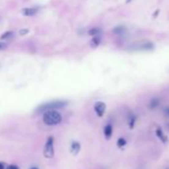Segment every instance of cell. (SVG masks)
<instances>
[{
	"label": "cell",
	"mask_w": 169,
	"mask_h": 169,
	"mask_svg": "<svg viewBox=\"0 0 169 169\" xmlns=\"http://www.w3.org/2000/svg\"><path fill=\"white\" fill-rule=\"evenodd\" d=\"M0 169H7V164H5L4 162H0Z\"/></svg>",
	"instance_id": "ffe728a7"
},
{
	"label": "cell",
	"mask_w": 169,
	"mask_h": 169,
	"mask_svg": "<svg viewBox=\"0 0 169 169\" xmlns=\"http://www.w3.org/2000/svg\"><path fill=\"white\" fill-rule=\"evenodd\" d=\"M112 133H113L112 124H107V126L105 127V129H103V135H105V137H106L107 139H109L111 136H112Z\"/></svg>",
	"instance_id": "52a82bcc"
},
{
	"label": "cell",
	"mask_w": 169,
	"mask_h": 169,
	"mask_svg": "<svg viewBox=\"0 0 169 169\" xmlns=\"http://www.w3.org/2000/svg\"><path fill=\"white\" fill-rule=\"evenodd\" d=\"M62 121L61 114L56 111H47L43 115V122L46 126H58Z\"/></svg>",
	"instance_id": "6da1fadb"
},
{
	"label": "cell",
	"mask_w": 169,
	"mask_h": 169,
	"mask_svg": "<svg viewBox=\"0 0 169 169\" xmlns=\"http://www.w3.org/2000/svg\"><path fill=\"white\" fill-rule=\"evenodd\" d=\"M153 44L152 43H136L135 45L129 47V50L132 51H150L153 50Z\"/></svg>",
	"instance_id": "277c9868"
},
{
	"label": "cell",
	"mask_w": 169,
	"mask_h": 169,
	"mask_svg": "<svg viewBox=\"0 0 169 169\" xmlns=\"http://www.w3.org/2000/svg\"><path fill=\"white\" fill-rule=\"evenodd\" d=\"M91 44H92V46L93 47H97L100 44V36H98V37H93V39H92V42H91Z\"/></svg>",
	"instance_id": "4fadbf2b"
},
{
	"label": "cell",
	"mask_w": 169,
	"mask_h": 169,
	"mask_svg": "<svg viewBox=\"0 0 169 169\" xmlns=\"http://www.w3.org/2000/svg\"><path fill=\"white\" fill-rule=\"evenodd\" d=\"M44 155L47 159H51L54 156V138L53 137H48L44 147Z\"/></svg>",
	"instance_id": "7a4b0ae2"
},
{
	"label": "cell",
	"mask_w": 169,
	"mask_h": 169,
	"mask_svg": "<svg viewBox=\"0 0 169 169\" xmlns=\"http://www.w3.org/2000/svg\"><path fill=\"white\" fill-rule=\"evenodd\" d=\"M13 36H14V32H13V31H7V32L1 35L0 39H1V40H6V39H9V38H12Z\"/></svg>",
	"instance_id": "30bf717a"
},
{
	"label": "cell",
	"mask_w": 169,
	"mask_h": 169,
	"mask_svg": "<svg viewBox=\"0 0 169 169\" xmlns=\"http://www.w3.org/2000/svg\"><path fill=\"white\" fill-rule=\"evenodd\" d=\"M94 111H96L99 118H101V116H103L105 112H106V105L101 103V101H98V103H94Z\"/></svg>",
	"instance_id": "5b68a950"
},
{
	"label": "cell",
	"mask_w": 169,
	"mask_h": 169,
	"mask_svg": "<svg viewBox=\"0 0 169 169\" xmlns=\"http://www.w3.org/2000/svg\"><path fill=\"white\" fill-rule=\"evenodd\" d=\"M135 121H136V116L131 114V115L129 116V120H128V122H129V128H130V129L133 128V126H135Z\"/></svg>",
	"instance_id": "8fae6325"
},
{
	"label": "cell",
	"mask_w": 169,
	"mask_h": 169,
	"mask_svg": "<svg viewBox=\"0 0 169 169\" xmlns=\"http://www.w3.org/2000/svg\"><path fill=\"white\" fill-rule=\"evenodd\" d=\"M159 103H160L159 99H153V100L151 101V103H150V107L151 108H155L156 106H159Z\"/></svg>",
	"instance_id": "9a60e30c"
},
{
	"label": "cell",
	"mask_w": 169,
	"mask_h": 169,
	"mask_svg": "<svg viewBox=\"0 0 169 169\" xmlns=\"http://www.w3.org/2000/svg\"><path fill=\"white\" fill-rule=\"evenodd\" d=\"M90 36H92V37H98L100 36V33H101V30L99 28H92L89 30V32H88Z\"/></svg>",
	"instance_id": "9c48e42d"
},
{
	"label": "cell",
	"mask_w": 169,
	"mask_h": 169,
	"mask_svg": "<svg viewBox=\"0 0 169 169\" xmlns=\"http://www.w3.org/2000/svg\"><path fill=\"white\" fill-rule=\"evenodd\" d=\"M167 112H168V114H169V108H168V109H167Z\"/></svg>",
	"instance_id": "603a6c76"
},
{
	"label": "cell",
	"mask_w": 169,
	"mask_h": 169,
	"mask_svg": "<svg viewBox=\"0 0 169 169\" xmlns=\"http://www.w3.org/2000/svg\"><path fill=\"white\" fill-rule=\"evenodd\" d=\"M81 150V145L80 143H77V141H73L71 143V146H70V151L73 154H77Z\"/></svg>",
	"instance_id": "ba28073f"
},
{
	"label": "cell",
	"mask_w": 169,
	"mask_h": 169,
	"mask_svg": "<svg viewBox=\"0 0 169 169\" xmlns=\"http://www.w3.org/2000/svg\"><path fill=\"white\" fill-rule=\"evenodd\" d=\"M126 144H127V141H126L124 138H118V147H120V148H121V147H123V146L126 145Z\"/></svg>",
	"instance_id": "5bb4252c"
},
{
	"label": "cell",
	"mask_w": 169,
	"mask_h": 169,
	"mask_svg": "<svg viewBox=\"0 0 169 169\" xmlns=\"http://www.w3.org/2000/svg\"><path fill=\"white\" fill-rule=\"evenodd\" d=\"M156 136L159 137V138H161L163 143H166V141H167V138L163 136V133H162V130H161V128H158V129H156Z\"/></svg>",
	"instance_id": "7c38bea8"
},
{
	"label": "cell",
	"mask_w": 169,
	"mask_h": 169,
	"mask_svg": "<svg viewBox=\"0 0 169 169\" xmlns=\"http://www.w3.org/2000/svg\"><path fill=\"white\" fill-rule=\"evenodd\" d=\"M113 31H114V33H116V35H118V33H120V32H123V31H124V28H123V27H118V28L114 29Z\"/></svg>",
	"instance_id": "e0dca14e"
},
{
	"label": "cell",
	"mask_w": 169,
	"mask_h": 169,
	"mask_svg": "<svg viewBox=\"0 0 169 169\" xmlns=\"http://www.w3.org/2000/svg\"><path fill=\"white\" fill-rule=\"evenodd\" d=\"M29 33V29H21L19 31V35L20 36H25Z\"/></svg>",
	"instance_id": "2e32d148"
},
{
	"label": "cell",
	"mask_w": 169,
	"mask_h": 169,
	"mask_svg": "<svg viewBox=\"0 0 169 169\" xmlns=\"http://www.w3.org/2000/svg\"><path fill=\"white\" fill-rule=\"evenodd\" d=\"M7 169H19V167L15 164H7Z\"/></svg>",
	"instance_id": "ac0fdd59"
},
{
	"label": "cell",
	"mask_w": 169,
	"mask_h": 169,
	"mask_svg": "<svg viewBox=\"0 0 169 169\" xmlns=\"http://www.w3.org/2000/svg\"><path fill=\"white\" fill-rule=\"evenodd\" d=\"M65 101H53V103H47L45 105H42L40 107L38 108V111H44V113L47 111H55V108H60L66 106Z\"/></svg>",
	"instance_id": "3957f363"
},
{
	"label": "cell",
	"mask_w": 169,
	"mask_h": 169,
	"mask_svg": "<svg viewBox=\"0 0 169 169\" xmlns=\"http://www.w3.org/2000/svg\"><path fill=\"white\" fill-rule=\"evenodd\" d=\"M29 169H39V168H37V167H31V168H29Z\"/></svg>",
	"instance_id": "7402d4cb"
},
{
	"label": "cell",
	"mask_w": 169,
	"mask_h": 169,
	"mask_svg": "<svg viewBox=\"0 0 169 169\" xmlns=\"http://www.w3.org/2000/svg\"><path fill=\"white\" fill-rule=\"evenodd\" d=\"M6 46H7V44H5V43H2V42H0V51H1V50H4Z\"/></svg>",
	"instance_id": "d6986e66"
},
{
	"label": "cell",
	"mask_w": 169,
	"mask_h": 169,
	"mask_svg": "<svg viewBox=\"0 0 169 169\" xmlns=\"http://www.w3.org/2000/svg\"><path fill=\"white\" fill-rule=\"evenodd\" d=\"M159 14V10H155L154 12V14H153V17H156V15Z\"/></svg>",
	"instance_id": "44dd1931"
},
{
	"label": "cell",
	"mask_w": 169,
	"mask_h": 169,
	"mask_svg": "<svg viewBox=\"0 0 169 169\" xmlns=\"http://www.w3.org/2000/svg\"><path fill=\"white\" fill-rule=\"evenodd\" d=\"M38 10H39V7H28V8H23L21 10V13L24 16H33L37 14Z\"/></svg>",
	"instance_id": "8992f818"
}]
</instances>
